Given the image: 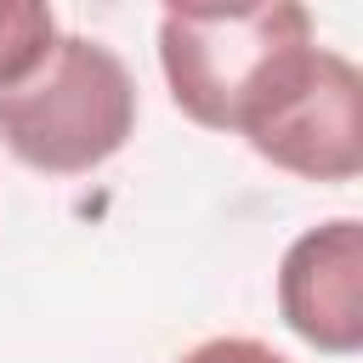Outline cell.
Returning <instances> with one entry per match:
<instances>
[{"instance_id": "obj_5", "label": "cell", "mask_w": 363, "mask_h": 363, "mask_svg": "<svg viewBox=\"0 0 363 363\" xmlns=\"http://www.w3.org/2000/svg\"><path fill=\"white\" fill-rule=\"evenodd\" d=\"M51 40H57L51 6H40V0H0V91L17 85L45 57Z\"/></svg>"}, {"instance_id": "obj_1", "label": "cell", "mask_w": 363, "mask_h": 363, "mask_svg": "<svg viewBox=\"0 0 363 363\" xmlns=\"http://www.w3.org/2000/svg\"><path fill=\"white\" fill-rule=\"evenodd\" d=\"M312 51V11L261 6H170L159 17V68L176 108L204 130H244L272 85Z\"/></svg>"}, {"instance_id": "obj_3", "label": "cell", "mask_w": 363, "mask_h": 363, "mask_svg": "<svg viewBox=\"0 0 363 363\" xmlns=\"http://www.w3.org/2000/svg\"><path fill=\"white\" fill-rule=\"evenodd\" d=\"M267 164L306 182H352L363 170V74L312 45L238 130Z\"/></svg>"}, {"instance_id": "obj_6", "label": "cell", "mask_w": 363, "mask_h": 363, "mask_svg": "<svg viewBox=\"0 0 363 363\" xmlns=\"http://www.w3.org/2000/svg\"><path fill=\"white\" fill-rule=\"evenodd\" d=\"M176 363H289V357L250 335H216V340H199L193 352H182Z\"/></svg>"}, {"instance_id": "obj_4", "label": "cell", "mask_w": 363, "mask_h": 363, "mask_svg": "<svg viewBox=\"0 0 363 363\" xmlns=\"http://www.w3.org/2000/svg\"><path fill=\"white\" fill-rule=\"evenodd\" d=\"M278 312L329 357H352L363 346V227L352 216H335L284 250Z\"/></svg>"}, {"instance_id": "obj_2", "label": "cell", "mask_w": 363, "mask_h": 363, "mask_svg": "<svg viewBox=\"0 0 363 363\" xmlns=\"http://www.w3.org/2000/svg\"><path fill=\"white\" fill-rule=\"evenodd\" d=\"M136 130L130 68L85 34H57L45 57L0 91V142L17 164L45 176H85L108 164Z\"/></svg>"}]
</instances>
